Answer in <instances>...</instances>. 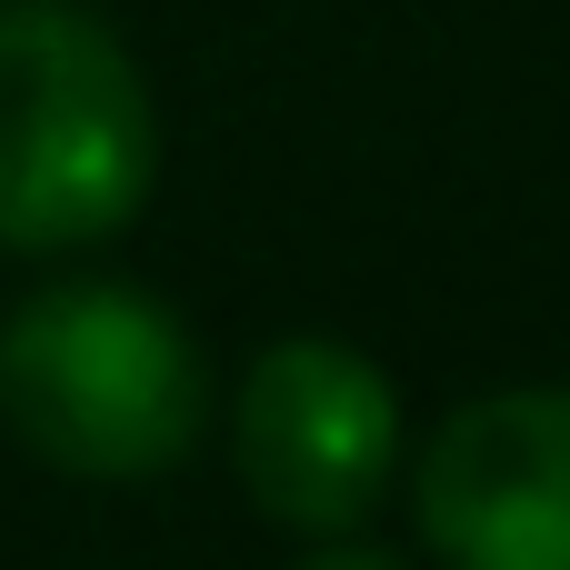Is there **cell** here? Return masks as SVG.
Masks as SVG:
<instances>
[{
  "label": "cell",
  "mask_w": 570,
  "mask_h": 570,
  "mask_svg": "<svg viewBox=\"0 0 570 570\" xmlns=\"http://www.w3.org/2000/svg\"><path fill=\"white\" fill-rule=\"evenodd\" d=\"M0 421L70 481H160L210 421L190 331L120 281H60L0 331Z\"/></svg>",
  "instance_id": "6da1fadb"
},
{
  "label": "cell",
  "mask_w": 570,
  "mask_h": 570,
  "mask_svg": "<svg viewBox=\"0 0 570 570\" xmlns=\"http://www.w3.org/2000/svg\"><path fill=\"white\" fill-rule=\"evenodd\" d=\"M160 170L140 60L80 0H0V240H110Z\"/></svg>",
  "instance_id": "7a4b0ae2"
},
{
  "label": "cell",
  "mask_w": 570,
  "mask_h": 570,
  "mask_svg": "<svg viewBox=\"0 0 570 570\" xmlns=\"http://www.w3.org/2000/svg\"><path fill=\"white\" fill-rule=\"evenodd\" d=\"M240 481L271 521L291 531H351L391 461H401V401L391 381L341 351V341H281L250 361L240 381V421H230Z\"/></svg>",
  "instance_id": "3957f363"
},
{
  "label": "cell",
  "mask_w": 570,
  "mask_h": 570,
  "mask_svg": "<svg viewBox=\"0 0 570 570\" xmlns=\"http://www.w3.org/2000/svg\"><path fill=\"white\" fill-rule=\"evenodd\" d=\"M411 511L451 570H570V391L461 401L411 471Z\"/></svg>",
  "instance_id": "277c9868"
},
{
  "label": "cell",
  "mask_w": 570,
  "mask_h": 570,
  "mask_svg": "<svg viewBox=\"0 0 570 570\" xmlns=\"http://www.w3.org/2000/svg\"><path fill=\"white\" fill-rule=\"evenodd\" d=\"M311 570H401V561H381V551H331V561H311Z\"/></svg>",
  "instance_id": "5b68a950"
}]
</instances>
